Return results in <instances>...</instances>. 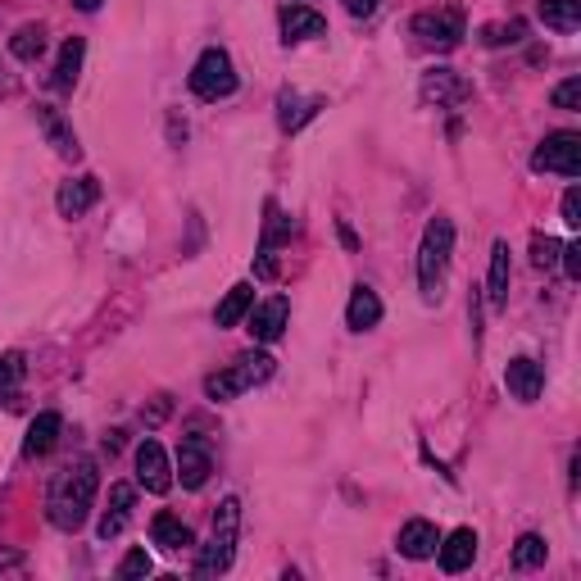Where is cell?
<instances>
[{
	"label": "cell",
	"mask_w": 581,
	"mask_h": 581,
	"mask_svg": "<svg viewBox=\"0 0 581 581\" xmlns=\"http://www.w3.org/2000/svg\"><path fill=\"white\" fill-rule=\"evenodd\" d=\"M73 5H78L82 14H96V10H100V0H73Z\"/></svg>",
	"instance_id": "ab89813d"
},
{
	"label": "cell",
	"mask_w": 581,
	"mask_h": 581,
	"mask_svg": "<svg viewBox=\"0 0 581 581\" xmlns=\"http://www.w3.org/2000/svg\"><path fill=\"white\" fill-rule=\"evenodd\" d=\"M554 109H581V78H568V82H559V87H554Z\"/></svg>",
	"instance_id": "836d02e7"
},
{
	"label": "cell",
	"mask_w": 581,
	"mask_h": 581,
	"mask_svg": "<svg viewBox=\"0 0 581 581\" xmlns=\"http://www.w3.org/2000/svg\"><path fill=\"white\" fill-rule=\"evenodd\" d=\"M96 200H100V182L96 178H78V182H64L60 196H55V205H60L64 218H82Z\"/></svg>",
	"instance_id": "ffe728a7"
},
{
	"label": "cell",
	"mask_w": 581,
	"mask_h": 581,
	"mask_svg": "<svg viewBox=\"0 0 581 581\" xmlns=\"http://www.w3.org/2000/svg\"><path fill=\"white\" fill-rule=\"evenodd\" d=\"M450 250H454V223L436 214L423 232V246H418V286H423L427 300L441 296L445 268H450Z\"/></svg>",
	"instance_id": "7a4b0ae2"
},
{
	"label": "cell",
	"mask_w": 581,
	"mask_h": 581,
	"mask_svg": "<svg viewBox=\"0 0 581 581\" xmlns=\"http://www.w3.org/2000/svg\"><path fill=\"white\" fill-rule=\"evenodd\" d=\"M82 55H87V46H82V37H69V41H64V46H60V60H55V73H50V87L60 91V96H69V91L78 87Z\"/></svg>",
	"instance_id": "d6986e66"
},
{
	"label": "cell",
	"mask_w": 581,
	"mask_h": 581,
	"mask_svg": "<svg viewBox=\"0 0 581 581\" xmlns=\"http://www.w3.org/2000/svg\"><path fill=\"white\" fill-rule=\"evenodd\" d=\"M132 500H137V486H128V482H114V486H109V513L100 518V536H105V541L123 532V522H128Z\"/></svg>",
	"instance_id": "7402d4cb"
},
{
	"label": "cell",
	"mask_w": 581,
	"mask_h": 581,
	"mask_svg": "<svg viewBox=\"0 0 581 581\" xmlns=\"http://www.w3.org/2000/svg\"><path fill=\"white\" fill-rule=\"evenodd\" d=\"M327 32V19L309 5H282V41H309V37H323Z\"/></svg>",
	"instance_id": "4fadbf2b"
},
{
	"label": "cell",
	"mask_w": 581,
	"mask_h": 581,
	"mask_svg": "<svg viewBox=\"0 0 581 581\" xmlns=\"http://www.w3.org/2000/svg\"><path fill=\"white\" fill-rule=\"evenodd\" d=\"M545 554H550V545H545V536L527 532V536H518V545H513V568H518V572H527V568H541V563H545Z\"/></svg>",
	"instance_id": "83f0119b"
},
{
	"label": "cell",
	"mask_w": 581,
	"mask_h": 581,
	"mask_svg": "<svg viewBox=\"0 0 581 581\" xmlns=\"http://www.w3.org/2000/svg\"><path fill=\"white\" fill-rule=\"evenodd\" d=\"M209 473H214V463H209V450L200 436H187V441L178 445V477L187 491H200V486L209 482Z\"/></svg>",
	"instance_id": "30bf717a"
},
{
	"label": "cell",
	"mask_w": 581,
	"mask_h": 581,
	"mask_svg": "<svg viewBox=\"0 0 581 581\" xmlns=\"http://www.w3.org/2000/svg\"><path fill=\"white\" fill-rule=\"evenodd\" d=\"M541 23L554 32L581 28V0H541Z\"/></svg>",
	"instance_id": "d4e9b609"
},
{
	"label": "cell",
	"mask_w": 581,
	"mask_h": 581,
	"mask_svg": "<svg viewBox=\"0 0 581 581\" xmlns=\"http://www.w3.org/2000/svg\"><path fill=\"white\" fill-rule=\"evenodd\" d=\"M205 395H209V400H218V404H223V400H237V395H241L237 373H232V368H223V373H209L205 377Z\"/></svg>",
	"instance_id": "f546056e"
},
{
	"label": "cell",
	"mask_w": 581,
	"mask_h": 581,
	"mask_svg": "<svg viewBox=\"0 0 581 581\" xmlns=\"http://www.w3.org/2000/svg\"><path fill=\"white\" fill-rule=\"evenodd\" d=\"M10 50H14V60H23V64L41 60V50H46V28H41V23H23V28L14 32Z\"/></svg>",
	"instance_id": "4316f807"
},
{
	"label": "cell",
	"mask_w": 581,
	"mask_h": 581,
	"mask_svg": "<svg viewBox=\"0 0 581 581\" xmlns=\"http://www.w3.org/2000/svg\"><path fill=\"white\" fill-rule=\"evenodd\" d=\"M300 5H305V0H300Z\"/></svg>",
	"instance_id": "60d3db41"
},
{
	"label": "cell",
	"mask_w": 581,
	"mask_h": 581,
	"mask_svg": "<svg viewBox=\"0 0 581 581\" xmlns=\"http://www.w3.org/2000/svg\"><path fill=\"white\" fill-rule=\"evenodd\" d=\"M536 173H559V178H577L581 173V137L577 132H550L541 150L532 155Z\"/></svg>",
	"instance_id": "8992f818"
},
{
	"label": "cell",
	"mask_w": 581,
	"mask_h": 581,
	"mask_svg": "<svg viewBox=\"0 0 581 581\" xmlns=\"http://www.w3.org/2000/svg\"><path fill=\"white\" fill-rule=\"evenodd\" d=\"M150 536H155V545H164L168 554H182L196 545V536H191V527L182 518H173V513H155V522H150Z\"/></svg>",
	"instance_id": "44dd1931"
},
{
	"label": "cell",
	"mask_w": 581,
	"mask_h": 581,
	"mask_svg": "<svg viewBox=\"0 0 581 581\" xmlns=\"http://www.w3.org/2000/svg\"><path fill=\"white\" fill-rule=\"evenodd\" d=\"M255 277H259V282H273V277H277V259H273V250H259V259H255Z\"/></svg>",
	"instance_id": "8d00e7d4"
},
{
	"label": "cell",
	"mask_w": 581,
	"mask_h": 581,
	"mask_svg": "<svg viewBox=\"0 0 581 581\" xmlns=\"http://www.w3.org/2000/svg\"><path fill=\"white\" fill-rule=\"evenodd\" d=\"M191 91H196L200 100H227L237 91V69H232V55H227L223 46H209L196 60V69H191Z\"/></svg>",
	"instance_id": "5b68a950"
},
{
	"label": "cell",
	"mask_w": 581,
	"mask_h": 581,
	"mask_svg": "<svg viewBox=\"0 0 581 581\" xmlns=\"http://www.w3.org/2000/svg\"><path fill=\"white\" fill-rule=\"evenodd\" d=\"M486 300H491L495 309H504V300H509V246H504V241H495V246H491V277H486Z\"/></svg>",
	"instance_id": "603a6c76"
},
{
	"label": "cell",
	"mask_w": 581,
	"mask_h": 581,
	"mask_svg": "<svg viewBox=\"0 0 581 581\" xmlns=\"http://www.w3.org/2000/svg\"><path fill=\"white\" fill-rule=\"evenodd\" d=\"M137 486H146L150 495H164L173 486V463H168L164 445L150 441V436L137 445Z\"/></svg>",
	"instance_id": "52a82bcc"
},
{
	"label": "cell",
	"mask_w": 581,
	"mask_h": 581,
	"mask_svg": "<svg viewBox=\"0 0 581 581\" xmlns=\"http://www.w3.org/2000/svg\"><path fill=\"white\" fill-rule=\"evenodd\" d=\"M463 32H468L463 5H436V10H423L414 19V37L427 50H454L463 41Z\"/></svg>",
	"instance_id": "277c9868"
},
{
	"label": "cell",
	"mask_w": 581,
	"mask_h": 581,
	"mask_svg": "<svg viewBox=\"0 0 581 581\" xmlns=\"http://www.w3.org/2000/svg\"><path fill=\"white\" fill-rule=\"evenodd\" d=\"M436 554H441V568L445 572L473 568V559H477V532H473V527H459V532L445 536V545H436Z\"/></svg>",
	"instance_id": "2e32d148"
},
{
	"label": "cell",
	"mask_w": 581,
	"mask_h": 581,
	"mask_svg": "<svg viewBox=\"0 0 581 581\" xmlns=\"http://www.w3.org/2000/svg\"><path fill=\"white\" fill-rule=\"evenodd\" d=\"M559 255H563V273L577 282V277H581V246H563Z\"/></svg>",
	"instance_id": "74e56055"
},
{
	"label": "cell",
	"mask_w": 581,
	"mask_h": 581,
	"mask_svg": "<svg viewBox=\"0 0 581 581\" xmlns=\"http://www.w3.org/2000/svg\"><path fill=\"white\" fill-rule=\"evenodd\" d=\"M522 32H527V28H522V23H509V28L491 23V28L482 32V41H486V46H504V41H522Z\"/></svg>",
	"instance_id": "e575fe53"
},
{
	"label": "cell",
	"mask_w": 581,
	"mask_h": 581,
	"mask_svg": "<svg viewBox=\"0 0 581 581\" xmlns=\"http://www.w3.org/2000/svg\"><path fill=\"white\" fill-rule=\"evenodd\" d=\"M150 568H155V563H150V554H146V550H128V554H123V563H119V577H123V581H132V577H150Z\"/></svg>",
	"instance_id": "1f68e13d"
},
{
	"label": "cell",
	"mask_w": 581,
	"mask_h": 581,
	"mask_svg": "<svg viewBox=\"0 0 581 581\" xmlns=\"http://www.w3.org/2000/svg\"><path fill=\"white\" fill-rule=\"evenodd\" d=\"M23 373H28V364H23L19 350H10V355H0V400H10L14 391H19Z\"/></svg>",
	"instance_id": "f1b7e54d"
},
{
	"label": "cell",
	"mask_w": 581,
	"mask_h": 581,
	"mask_svg": "<svg viewBox=\"0 0 581 581\" xmlns=\"http://www.w3.org/2000/svg\"><path fill=\"white\" fill-rule=\"evenodd\" d=\"M291 237V218L277 214V205H268V223H264V250H273L277 241Z\"/></svg>",
	"instance_id": "4dcf8cb0"
},
{
	"label": "cell",
	"mask_w": 581,
	"mask_h": 581,
	"mask_svg": "<svg viewBox=\"0 0 581 581\" xmlns=\"http://www.w3.org/2000/svg\"><path fill=\"white\" fill-rule=\"evenodd\" d=\"M318 109H323V96H296V91H282V96H277V123H282V132H300Z\"/></svg>",
	"instance_id": "e0dca14e"
},
{
	"label": "cell",
	"mask_w": 581,
	"mask_h": 581,
	"mask_svg": "<svg viewBox=\"0 0 581 581\" xmlns=\"http://www.w3.org/2000/svg\"><path fill=\"white\" fill-rule=\"evenodd\" d=\"M37 123H41V132H46V141L55 146V155H60V159H82L78 132L64 123L60 109H55V105H37Z\"/></svg>",
	"instance_id": "8fae6325"
},
{
	"label": "cell",
	"mask_w": 581,
	"mask_h": 581,
	"mask_svg": "<svg viewBox=\"0 0 581 581\" xmlns=\"http://www.w3.org/2000/svg\"><path fill=\"white\" fill-rule=\"evenodd\" d=\"M237 532H241V500H237V495H227V500L218 504V513H214V536H209V545L200 550V563H196L200 577H223V572L232 568Z\"/></svg>",
	"instance_id": "3957f363"
},
{
	"label": "cell",
	"mask_w": 581,
	"mask_h": 581,
	"mask_svg": "<svg viewBox=\"0 0 581 581\" xmlns=\"http://www.w3.org/2000/svg\"><path fill=\"white\" fill-rule=\"evenodd\" d=\"M423 100H432L436 109H459L463 100H473V82L454 69H432L423 73Z\"/></svg>",
	"instance_id": "ba28073f"
},
{
	"label": "cell",
	"mask_w": 581,
	"mask_h": 581,
	"mask_svg": "<svg viewBox=\"0 0 581 581\" xmlns=\"http://www.w3.org/2000/svg\"><path fill=\"white\" fill-rule=\"evenodd\" d=\"M345 323H350V332H368V327L382 323V300H377L373 286H355V291H350Z\"/></svg>",
	"instance_id": "ac0fdd59"
},
{
	"label": "cell",
	"mask_w": 581,
	"mask_h": 581,
	"mask_svg": "<svg viewBox=\"0 0 581 581\" xmlns=\"http://www.w3.org/2000/svg\"><path fill=\"white\" fill-rule=\"evenodd\" d=\"M559 241H554V237H532V264L536 268H554V264H559Z\"/></svg>",
	"instance_id": "d6a6232c"
},
{
	"label": "cell",
	"mask_w": 581,
	"mask_h": 581,
	"mask_svg": "<svg viewBox=\"0 0 581 581\" xmlns=\"http://www.w3.org/2000/svg\"><path fill=\"white\" fill-rule=\"evenodd\" d=\"M504 386H509V395L518 404H536L545 391V368L536 364V359H509V368H504Z\"/></svg>",
	"instance_id": "9c48e42d"
},
{
	"label": "cell",
	"mask_w": 581,
	"mask_h": 581,
	"mask_svg": "<svg viewBox=\"0 0 581 581\" xmlns=\"http://www.w3.org/2000/svg\"><path fill=\"white\" fill-rule=\"evenodd\" d=\"M286 318H291V305H286V296H273L264 300L259 309H250V336L255 341H277V336L286 332Z\"/></svg>",
	"instance_id": "7c38bea8"
},
{
	"label": "cell",
	"mask_w": 581,
	"mask_h": 581,
	"mask_svg": "<svg viewBox=\"0 0 581 581\" xmlns=\"http://www.w3.org/2000/svg\"><path fill=\"white\" fill-rule=\"evenodd\" d=\"M96 491H100L96 463H91V459L64 463L60 473H55V482H50V495H46L50 522H55L60 532H78L82 522H87V513H91V500H96Z\"/></svg>",
	"instance_id": "6da1fadb"
},
{
	"label": "cell",
	"mask_w": 581,
	"mask_h": 581,
	"mask_svg": "<svg viewBox=\"0 0 581 581\" xmlns=\"http://www.w3.org/2000/svg\"><path fill=\"white\" fill-rule=\"evenodd\" d=\"M232 373H237L241 391H250V386H259V382L273 377V355H264V350H246V355L232 364Z\"/></svg>",
	"instance_id": "484cf974"
},
{
	"label": "cell",
	"mask_w": 581,
	"mask_h": 581,
	"mask_svg": "<svg viewBox=\"0 0 581 581\" xmlns=\"http://www.w3.org/2000/svg\"><path fill=\"white\" fill-rule=\"evenodd\" d=\"M436 545H441V532H436V522L427 518H409L400 532V554L404 559H432Z\"/></svg>",
	"instance_id": "5bb4252c"
},
{
	"label": "cell",
	"mask_w": 581,
	"mask_h": 581,
	"mask_svg": "<svg viewBox=\"0 0 581 581\" xmlns=\"http://www.w3.org/2000/svg\"><path fill=\"white\" fill-rule=\"evenodd\" d=\"M563 223L568 227H581V191L572 187L568 196H563Z\"/></svg>",
	"instance_id": "d590c367"
},
{
	"label": "cell",
	"mask_w": 581,
	"mask_h": 581,
	"mask_svg": "<svg viewBox=\"0 0 581 581\" xmlns=\"http://www.w3.org/2000/svg\"><path fill=\"white\" fill-rule=\"evenodd\" d=\"M377 5H382V0H345V10L355 14V19H368V14H373Z\"/></svg>",
	"instance_id": "f35d334b"
},
{
	"label": "cell",
	"mask_w": 581,
	"mask_h": 581,
	"mask_svg": "<svg viewBox=\"0 0 581 581\" xmlns=\"http://www.w3.org/2000/svg\"><path fill=\"white\" fill-rule=\"evenodd\" d=\"M250 305H255V286H250V282H237V286H232V291L223 296V305H218L214 323H218V327H237L241 318L250 314Z\"/></svg>",
	"instance_id": "cb8c5ba5"
},
{
	"label": "cell",
	"mask_w": 581,
	"mask_h": 581,
	"mask_svg": "<svg viewBox=\"0 0 581 581\" xmlns=\"http://www.w3.org/2000/svg\"><path fill=\"white\" fill-rule=\"evenodd\" d=\"M60 432H64L60 414H37L28 427V436H23V459H46V454L55 450V441H60Z\"/></svg>",
	"instance_id": "9a60e30c"
}]
</instances>
